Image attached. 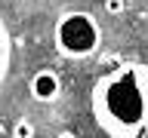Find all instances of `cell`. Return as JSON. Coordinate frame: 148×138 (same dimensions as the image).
Instances as JSON below:
<instances>
[{
    "label": "cell",
    "mask_w": 148,
    "mask_h": 138,
    "mask_svg": "<svg viewBox=\"0 0 148 138\" xmlns=\"http://www.w3.org/2000/svg\"><path fill=\"white\" fill-rule=\"evenodd\" d=\"M90 104L108 138H142L148 129V64L127 62L99 77Z\"/></svg>",
    "instance_id": "6da1fadb"
},
{
    "label": "cell",
    "mask_w": 148,
    "mask_h": 138,
    "mask_svg": "<svg viewBox=\"0 0 148 138\" xmlns=\"http://www.w3.org/2000/svg\"><path fill=\"white\" fill-rule=\"evenodd\" d=\"M56 49L65 58H90L102 46V28L90 12H62L56 22Z\"/></svg>",
    "instance_id": "7a4b0ae2"
},
{
    "label": "cell",
    "mask_w": 148,
    "mask_h": 138,
    "mask_svg": "<svg viewBox=\"0 0 148 138\" xmlns=\"http://www.w3.org/2000/svg\"><path fill=\"white\" fill-rule=\"evenodd\" d=\"M28 89H31L34 101H43V104H49V101L59 98V92H62V83H59V74H56V71H49V68H40V71L31 77Z\"/></svg>",
    "instance_id": "3957f363"
},
{
    "label": "cell",
    "mask_w": 148,
    "mask_h": 138,
    "mask_svg": "<svg viewBox=\"0 0 148 138\" xmlns=\"http://www.w3.org/2000/svg\"><path fill=\"white\" fill-rule=\"evenodd\" d=\"M9 58H12V43H9V31H6V22L0 16V83L6 80V71H9Z\"/></svg>",
    "instance_id": "277c9868"
},
{
    "label": "cell",
    "mask_w": 148,
    "mask_h": 138,
    "mask_svg": "<svg viewBox=\"0 0 148 138\" xmlns=\"http://www.w3.org/2000/svg\"><path fill=\"white\" fill-rule=\"evenodd\" d=\"M34 135H37V126L31 120H18L12 126V138H34Z\"/></svg>",
    "instance_id": "5b68a950"
},
{
    "label": "cell",
    "mask_w": 148,
    "mask_h": 138,
    "mask_svg": "<svg viewBox=\"0 0 148 138\" xmlns=\"http://www.w3.org/2000/svg\"><path fill=\"white\" fill-rule=\"evenodd\" d=\"M127 9V0H105V12L108 16H123Z\"/></svg>",
    "instance_id": "8992f818"
},
{
    "label": "cell",
    "mask_w": 148,
    "mask_h": 138,
    "mask_svg": "<svg viewBox=\"0 0 148 138\" xmlns=\"http://www.w3.org/2000/svg\"><path fill=\"white\" fill-rule=\"evenodd\" d=\"M56 138H80V135H74L71 129H62V132H59V135H56Z\"/></svg>",
    "instance_id": "52a82bcc"
},
{
    "label": "cell",
    "mask_w": 148,
    "mask_h": 138,
    "mask_svg": "<svg viewBox=\"0 0 148 138\" xmlns=\"http://www.w3.org/2000/svg\"><path fill=\"white\" fill-rule=\"evenodd\" d=\"M142 138H148V135H142Z\"/></svg>",
    "instance_id": "ba28073f"
}]
</instances>
